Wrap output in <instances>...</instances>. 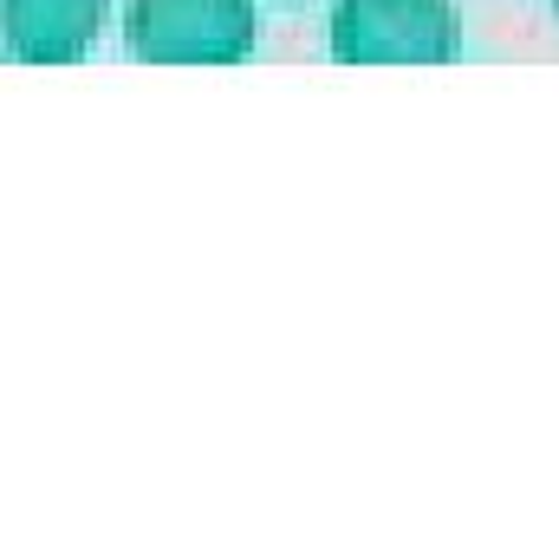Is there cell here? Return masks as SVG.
<instances>
[{
	"mask_svg": "<svg viewBox=\"0 0 559 559\" xmlns=\"http://www.w3.org/2000/svg\"><path fill=\"white\" fill-rule=\"evenodd\" d=\"M124 39L143 66H241L254 52V0H131Z\"/></svg>",
	"mask_w": 559,
	"mask_h": 559,
	"instance_id": "2",
	"label": "cell"
},
{
	"mask_svg": "<svg viewBox=\"0 0 559 559\" xmlns=\"http://www.w3.org/2000/svg\"><path fill=\"white\" fill-rule=\"evenodd\" d=\"M111 0H0V46L20 66H72L105 33Z\"/></svg>",
	"mask_w": 559,
	"mask_h": 559,
	"instance_id": "3",
	"label": "cell"
},
{
	"mask_svg": "<svg viewBox=\"0 0 559 559\" xmlns=\"http://www.w3.org/2000/svg\"><path fill=\"white\" fill-rule=\"evenodd\" d=\"M554 13H559V0H554Z\"/></svg>",
	"mask_w": 559,
	"mask_h": 559,
	"instance_id": "4",
	"label": "cell"
},
{
	"mask_svg": "<svg viewBox=\"0 0 559 559\" xmlns=\"http://www.w3.org/2000/svg\"><path fill=\"white\" fill-rule=\"evenodd\" d=\"M332 52L345 66H449L462 52V13L449 0H338Z\"/></svg>",
	"mask_w": 559,
	"mask_h": 559,
	"instance_id": "1",
	"label": "cell"
}]
</instances>
